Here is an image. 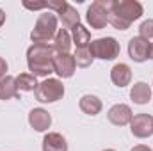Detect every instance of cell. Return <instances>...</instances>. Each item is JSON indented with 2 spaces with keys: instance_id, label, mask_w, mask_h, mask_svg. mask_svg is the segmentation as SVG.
<instances>
[{
  "instance_id": "6da1fadb",
  "label": "cell",
  "mask_w": 153,
  "mask_h": 151,
  "mask_svg": "<svg viewBox=\"0 0 153 151\" xmlns=\"http://www.w3.org/2000/svg\"><path fill=\"white\" fill-rule=\"evenodd\" d=\"M143 14L144 9L137 0H112L109 9V23L116 30H126Z\"/></svg>"
},
{
  "instance_id": "7a4b0ae2",
  "label": "cell",
  "mask_w": 153,
  "mask_h": 151,
  "mask_svg": "<svg viewBox=\"0 0 153 151\" xmlns=\"http://www.w3.org/2000/svg\"><path fill=\"white\" fill-rule=\"evenodd\" d=\"M53 48L52 44H30L27 48V66L30 75L46 76L53 73Z\"/></svg>"
},
{
  "instance_id": "3957f363",
  "label": "cell",
  "mask_w": 153,
  "mask_h": 151,
  "mask_svg": "<svg viewBox=\"0 0 153 151\" xmlns=\"http://www.w3.org/2000/svg\"><path fill=\"white\" fill-rule=\"evenodd\" d=\"M57 23H59V18L55 13H52V11L41 13L34 23L32 32H30L32 44H48L50 41H53L57 30H59Z\"/></svg>"
},
{
  "instance_id": "277c9868",
  "label": "cell",
  "mask_w": 153,
  "mask_h": 151,
  "mask_svg": "<svg viewBox=\"0 0 153 151\" xmlns=\"http://www.w3.org/2000/svg\"><path fill=\"white\" fill-rule=\"evenodd\" d=\"M64 84L59 78H45L41 84H38L34 96L39 103H55L59 100H62L64 96Z\"/></svg>"
},
{
  "instance_id": "5b68a950",
  "label": "cell",
  "mask_w": 153,
  "mask_h": 151,
  "mask_svg": "<svg viewBox=\"0 0 153 151\" xmlns=\"http://www.w3.org/2000/svg\"><path fill=\"white\" fill-rule=\"evenodd\" d=\"M89 52L93 55V59H100V61H114L116 57H119L121 46L114 38H98L93 39L89 43Z\"/></svg>"
},
{
  "instance_id": "8992f818",
  "label": "cell",
  "mask_w": 153,
  "mask_h": 151,
  "mask_svg": "<svg viewBox=\"0 0 153 151\" xmlns=\"http://www.w3.org/2000/svg\"><path fill=\"white\" fill-rule=\"evenodd\" d=\"M112 0H94L87 11H85V20L91 29L102 30L109 23V9H111Z\"/></svg>"
},
{
  "instance_id": "52a82bcc",
  "label": "cell",
  "mask_w": 153,
  "mask_h": 151,
  "mask_svg": "<svg viewBox=\"0 0 153 151\" xmlns=\"http://www.w3.org/2000/svg\"><path fill=\"white\" fill-rule=\"evenodd\" d=\"M130 132L137 139H148L153 135V115L152 114H135L130 121Z\"/></svg>"
},
{
  "instance_id": "ba28073f",
  "label": "cell",
  "mask_w": 153,
  "mask_h": 151,
  "mask_svg": "<svg viewBox=\"0 0 153 151\" xmlns=\"http://www.w3.org/2000/svg\"><path fill=\"white\" fill-rule=\"evenodd\" d=\"M76 71L75 57L71 53H55L53 55V73L59 78H71Z\"/></svg>"
},
{
  "instance_id": "9c48e42d",
  "label": "cell",
  "mask_w": 153,
  "mask_h": 151,
  "mask_svg": "<svg viewBox=\"0 0 153 151\" xmlns=\"http://www.w3.org/2000/svg\"><path fill=\"white\" fill-rule=\"evenodd\" d=\"M150 41L141 36H134L128 41V55L134 62H144L150 59Z\"/></svg>"
},
{
  "instance_id": "30bf717a",
  "label": "cell",
  "mask_w": 153,
  "mask_h": 151,
  "mask_svg": "<svg viewBox=\"0 0 153 151\" xmlns=\"http://www.w3.org/2000/svg\"><path fill=\"white\" fill-rule=\"evenodd\" d=\"M132 117H134L132 109H130L128 105H125V103H116V105H112V107L109 109V112H107V119H109L112 124H116V126L130 124Z\"/></svg>"
},
{
  "instance_id": "8fae6325",
  "label": "cell",
  "mask_w": 153,
  "mask_h": 151,
  "mask_svg": "<svg viewBox=\"0 0 153 151\" xmlns=\"http://www.w3.org/2000/svg\"><path fill=\"white\" fill-rule=\"evenodd\" d=\"M29 124L36 130V132H46L52 126V115L46 109H32L29 112Z\"/></svg>"
},
{
  "instance_id": "7c38bea8",
  "label": "cell",
  "mask_w": 153,
  "mask_h": 151,
  "mask_svg": "<svg viewBox=\"0 0 153 151\" xmlns=\"http://www.w3.org/2000/svg\"><path fill=\"white\" fill-rule=\"evenodd\" d=\"M55 14H59L57 18L62 21V27L66 30L68 29H73L76 25H80V14H78V11H76L71 4H68V2H64Z\"/></svg>"
},
{
  "instance_id": "4fadbf2b",
  "label": "cell",
  "mask_w": 153,
  "mask_h": 151,
  "mask_svg": "<svg viewBox=\"0 0 153 151\" xmlns=\"http://www.w3.org/2000/svg\"><path fill=\"white\" fill-rule=\"evenodd\" d=\"M111 80L116 87H126L130 85L132 82V70L128 64L125 62H119V64H114V68L111 70Z\"/></svg>"
},
{
  "instance_id": "5bb4252c",
  "label": "cell",
  "mask_w": 153,
  "mask_h": 151,
  "mask_svg": "<svg viewBox=\"0 0 153 151\" xmlns=\"http://www.w3.org/2000/svg\"><path fill=\"white\" fill-rule=\"evenodd\" d=\"M130 98L135 105H146L152 100V87L146 82H135L130 89Z\"/></svg>"
},
{
  "instance_id": "9a60e30c",
  "label": "cell",
  "mask_w": 153,
  "mask_h": 151,
  "mask_svg": "<svg viewBox=\"0 0 153 151\" xmlns=\"http://www.w3.org/2000/svg\"><path fill=\"white\" fill-rule=\"evenodd\" d=\"M78 107L80 110L87 115H98L102 112L103 105H102V100L94 94H84L80 100H78Z\"/></svg>"
},
{
  "instance_id": "2e32d148",
  "label": "cell",
  "mask_w": 153,
  "mask_h": 151,
  "mask_svg": "<svg viewBox=\"0 0 153 151\" xmlns=\"http://www.w3.org/2000/svg\"><path fill=\"white\" fill-rule=\"evenodd\" d=\"M43 151H68V142L61 133L50 132L43 137Z\"/></svg>"
},
{
  "instance_id": "e0dca14e",
  "label": "cell",
  "mask_w": 153,
  "mask_h": 151,
  "mask_svg": "<svg viewBox=\"0 0 153 151\" xmlns=\"http://www.w3.org/2000/svg\"><path fill=\"white\" fill-rule=\"evenodd\" d=\"M71 44H73L71 34H70L66 29H59L57 34H55V38H53V41H52L53 52H55V53H70Z\"/></svg>"
},
{
  "instance_id": "ac0fdd59",
  "label": "cell",
  "mask_w": 153,
  "mask_h": 151,
  "mask_svg": "<svg viewBox=\"0 0 153 151\" xmlns=\"http://www.w3.org/2000/svg\"><path fill=\"white\" fill-rule=\"evenodd\" d=\"M18 87H16V78L7 75L5 78L0 80V100H13L18 96Z\"/></svg>"
},
{
  "instance_id": "d6986e66",
  "label": "cell",
  "mask_w": 153,
  "mask_h": 151,
  "mask_svg": "<svg viewBox=\"0 0 153 151\" xmlns=\"http://www.w3.org/2000/svg\"><path fill=\"white\" fill-rule=\"evenodd\" d=\"M71 41H73V44H75L76 48H87L89 43H91V32H89V29H85L82 23L73 27L71 29Z\"/></svg>"
},
{
  "instance_id": "ffe728a7",
  "label": "cell",
  "mask_w": 153,
  "mask_h": 151,
  "mask_svg": "<svg viewBox=\"0 0 153 151\" xmlns=\"http://www.w3.org/2000/svg\"><path fill=\"white\" fill-rule=\"evenodd\" d=\"M14 78H16V87L22 93H30V91H36L38 87V78L30 73H20Z\"/></svg>"
},
{
  "instance_id": "44dd1931",
  "label": "cell",
  "mask_w": 153,
  "mask_h": 151,
  "mask_svg": "<svg viewBox=\"0 0 153 151\" xmlns=\"http://www.w3.org/2000/svg\"><path fill=\"white\" fill-rule=\"evenodd\" d=\"M73 57H75V62L78 68H89L93 64V61H94L91 52H89V46L87 48H76Z\"/></svg>"
},
{
  "instance_id": "7402d4cb",
  "label": "cell",
  "mask_w": 153,
  "mask_h": 151,
  "mask_svg": "<svg viewBox=\"0 0 153 151\" xmlns=\"http://www.w3.org/2000/svg\"><path fill=\"white\" fill-rule=\"evenodd\" d=\"M139 36L144 39H153V20H144L141 25H139Z\"/></svg>"
},
{
  "instance_id": "603a6c76",
  "label": "cell",
  "mask_w": 153,
  "mask_h": 151,
  "mask_svg": "<svg viewBox=\"0 0 153 151\" xmlns=\"http://www.w3.org/2000/svg\"><path fill=\"white\" fill-rule=\"evenodd\" d=\"M23 7L25 9H30V11H39V9H48V4L46 2H23Z\"/></svg>"
},
{
  "instance_id": "cb8c5ba5",
  "label": "cell",
  "mask_w": 153,
  "mask_h": 151,
  "mask_svg": "<svg viewBox=\"0 0 153 151\" xmlns=\"http://www.w3.org/2000/svg\"><path fill=\"white\" fill-rule=\"evenodd\" d=\"M7 76V62L4 57H0V80Z\"/></svg>"
},
{
  "instance_id": "d4e9b609",
  "label": "cell",
  "mask_w": 153,
  "mask_h": 151,
  "mask_svg": "<svg viewBox=\"0 0 153 151\" xmlns=\"http://www.w3.org/2000/svg\"><path fill=\"white\" fill-rule=\"evenodd\" d=\"M130 151H153L150 146H146V144H137V146H134Z\"/></svg>"
},
{
  "instance_id": "484cf974",
  "label": "cell",
  "mask_w": 153,
  "mask_h": 151,
  "mask_svg": "<svg viewBox=\"0 0 153 151\" xmlns=\"http://www.w3.org/2000/svg\"><path fill=\"white\" fill-rule=\"evenodd\" d=\"M4 21H5V13H4V11L0 9V27L4 25Z\"/></svg>"
},
{
  "instance_id": "4316f807",
  "label": "cell",
  "mask_w": 153,
  "mask_h": 151,
  "mask_svg": "<svg viewBox=\"0 0 153 151\" xmlns=\"http://www.w3.org/2000/svg\"><path fill=\"white\" fill-rule=\"evenodd\" d=\"M150 59L153 61V43L150 44Z\"/></svg>"
},
{
  "instance_id": "83f0119b",
  "label": "cell",
  "mask_w": 153,
  "mask_h": 151,
  "mask_svg": "<svg viewBox=\"0 0 153 151\" xmlns=\"http://www.w3.org/2000/svg\"><path fill=\"white\" fill-rule=\"evenodd\" d=\"M103 151H116V150H112V148H107V150H103Z\"/></svg>"
}]
</instances>
